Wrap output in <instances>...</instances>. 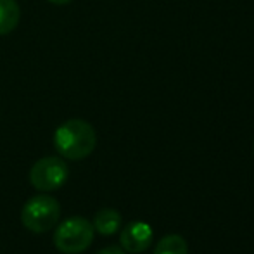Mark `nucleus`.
I'll list each match as a JSON object with an SVG mask.
<instances>
[{"label":"nucleus","instance_id":"f03ea898","mask_svg":"<svg viewBox=\"0 0 254 254\" xmlns=\"http://www.w3.org/2000/svg\"><path fill=\"white\" fill-rule=\"evenodd\" d=\"M94 225L81 216L67 218L54 232V246L64 254H80L94 241Z\"/></svg>","mask_w":254,"mask_h":254},{"label":"nucleus","instance_id":"f257e3e1","mask_svg":"<svg viewBox=\"0 0 254 254\" xmlns=\"http://www.w3.org/2000/svg\"><path fill=\"white\" fill-rule=\"evenodd\" d=\"M97 145V133L94 127L85 120H67L54 133V147L71 161L85 159L94 152Z\"/></svg>","mask_w":254,"mask_h":254},{"label":"nucleus","instance_id":"7ed1b4c3","mask_svg":"<svg viewBox=\"0 0 254 254\" xmlns=\"http://www.w3.org/2000/svg\"><path fill=\"white\" fill-rule=\"evenodd\" d=\"M61 218L59 202L51 195H35L28 199L21 211V221L28 230L35 234H44L52 230Z\"/></svg>","mask_w":254,"mask_h":254},{"label":"nucleus","instance_id":"39448f33","mask_svg":"<svg viewBox=\"0 0 254 254\" xmlns=\"http://www.w3.org/2000/svg\"><path fill=\"white\" fill-rule=\"evenodd\" d=\"M120 244L131 254L144 253L152 244V228L144 221H131L121 230Z\"/></svg>","mask_w":254,"mask_h":254},{"label":"nucleus","instance_id":"20e7f679","mask_svg":"<svg viewBox=\"0 0 254 254\" xmlns=\"http://www.w3.org/2000/svg\"><path fill=\"white\" fill-rule=\"evenodd\" d=\"M67 177H69V168L66 161L57 156L42 157L30 170L31 185L40 192L57 190L66 184Z\"/></svg>","mask_w":254,"mask_h":254},{"label":"nucleus","instance_id":"6e6552de","mask_svg":"<svg viewBox=\"0 0 254 254\" xmlns=\"http://www.w3.org/2000/svg\"><path fill=\"white\" fill-rule=\"evenodd\" d=\"M154 254H189V246L182 235L170 234L157 242Z\"/></svg>","mask_w":254,"mask_h":254},{"label":"nucleus","instance_id":"1a4fd4ad","mask_svg":"<svg viewBox=\"0 0 254 254\" xmlns=\"http://www.w3.org/2000/svg\"><path fill=\"white\" fill-rule=\"evenodd\" d=\"M97 254H125L123 249L116 248V246H111V248H106V249H101Z\"/></svg>","mask_w":254,"mask_h":254},{"label":"nucleus","instance_id":"423d86ee","mask_svg":"<svg viewBox=\"0 0 254 254\" xmlns=\"http://www.w3.org/2000/svg\"><path fill=\"white\" fill-rule=\"evenodd\" d=\"M92 225H94V230L99 232V234L113 235V234H116L121 227V214L118 213L116 209L106 207V209L97 211Z\"/></svg>","mask_w":254,"mask_h":254},{"label":"nucleus","instance_id":"0eeeda50","mask_svg":"<svg viewBox=\"0 0 254 254\" xmlns=\"http://www.w3.org/2000/svg\"><path fill=\"white\" fill-rule=\"evenodd\" d=\"M21 17V9L14 0H0V37L16 30Z\"/></svg>","mask_w":254,"mask_h":254},{"label":"nucleus","instance_id":"9d476101","mask_svg":"<svg viewBox=\"0 0 254 254\" xmlns=\"http://www.w3.org/2000/svg\"><path fill=\"white\" fill-rule=\"evenodd\" d=\"M51 3H54V5H67V3H71L73 0H49Z\"/></svg>","mask_w":254,"mask_h":254}]
</instances>
